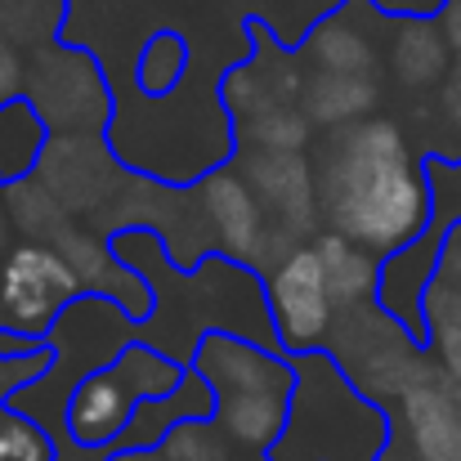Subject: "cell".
<instances>
[{
    "label": "cell",
    "mask_w": 461,
    "mask_h": 461,
    "mask_svg": "<svg viewBox=\"0 0 461 461\" xmlns=\"http://www.w3.org/2000/svg\"><path fill=\"white\" fill-rule=\"evenodd\" d=\"M313 157L322 229L390 260L421 242L435 224V184L426 149L408 126L376 113L322 135Z\"/></svg>",
    "instance_id": "cell-1"
},
{
    "label": "cell",
    "mask_w": 461,
    "mask_h": 461,
    "mask_svg": "<svg viewBox=\"0 0 461 461\" xmlns=\"http://www.w3.org/2000/svg\"><path fill=\"white\" fill-rule=\"evenodd\" d=\"M188 367L211 385V421L220 426V435L233 448L269 457L292 421V403L301 390L296 363L283 349L256 345L238 331H206L193 345Z\"/></svg>",
    "instance_id": "cell-2"
},
{
    "label": "cell",
    "mask_w": 461,
    "mask_h": 461,
    "mask_svg": "<svg viewBox=\"0 0 461 461\" xmlns=\"http://www.w3.org/2000/svg\"><path fill=\"white\" fill-rule=\"evenodd\" d=\"M256 36L251 59L233 63L220 81V104L229 113L233 149H265V153H309L313 122L305 113V68L296 50L269 36L265 23L247 18Z\"/></svg>",
    "instance_id": "cell-3"
},
{
    "label": "cell",
    "mask_w": 461,
    "mask_h": 461,
    "mask_svg": "<svg viewBox=\"0 0 461 461\" xmlns=\"http://www.w3.org/2000/svg\"><path fill=\"white\" fill-rule=\"evenodd\" d=\"M184 363L170 358L166 349L157 345H122L117 358L108 367H95L90 376H81L68 399H63V435L77 444V448H90V453H113L126 430H131V417L140 412V403H153V399H170L184 381Z\"/></svg>",
    "instance_id": "cell-4"
},
{
    "label": "cell",
    "mask_w": 461,
    "mask_h": 461,
    "mask_svg": "<svg viewBox=\"0 0 461 461\" xmlns=\"http://www.w3.org/2000/svg\"><path fill=\"white\" fill-rule=\"evenodd\" d=\"M327 358L340 367V376L354 385V394L376 408L394 403L435 363L430 349L403 322H394L376 301L336 313L331 336H327Z\"/></svg>",
    "instance_id": "cell-5"
},
{
    "label": "cell",
    "mask_w": 461,
    "mask_h": 461,
    "mask_svg": "<svg viewBox=\"0 0 461 461\" xmlns=\"http://www.w3.org/2000/svg\"><path fill=\"white\" fill-rule=\"evenodd\" d=\"M23 99L45 117L54 135H104L113 122V90L104 68L81 45H41L27 59Z\"/></svg>",
    "instance_id": "cell-6"
},
{
    "label": "cell",
    "mask_w": 461,
    "mask_h": 461,
    "mask_svg": "<svg viewBox=\"0 0 461 461\" xmlns=\"http://www.w3.org/2000/svg\"><path fill=\"white\" fill-rule=\"evenodd\" d=\"M193 197L202 211L211 256H220L247 274H265L292 251V242L278 238V229L269 224L265 206L256 202L251 184L238 175L233 161L202 170V179L193 184Z\"/></svg>",
    "instance_id": "cell-7"
},
{
    "label": "cell",
    "mask_w": 461,
    "mask_h": 461,
    "mask_svg": "<svg viewBox=\"0 0 461 461\" xmlns=\"http://www.w3.org/2000/svg\"><path fill=\"white\" fill-rule=\"evenodd\" d=\"M86 292L68 260L50 242H14L0 265V336L45 345L63 313L81 305Z\"/></svg>",
    "instance_id": "cell-8"
},
{
    "label": "cell",
    "mask_w": 461,
    "mask_h": 461,
    "mask_svg": "<svg viewBox=\"0 0 461 461\" xmlns=\"http://www.w3.org/2000/svg\"><path fill=\"white\" fill-rule=\"evenodd\" d=\"M385 412L376 461H461V381L430 363Z\"/></svg>",
    "instance_id": "cell-9"
},
{
    "label": "cell",
    "mask_w": 461,
    "mask_h": 461,
    "mask_svg": "<svg viewBox=\"0 0 461 461\" xmlns=\"http://www.w3.org/2000/svg\"><path fill=\"white\" fill-rule=\"evenodd\" d=\"M265 313H269V327H274V340L287 358H301V354H322L327 349V336H331V322H336V305H331V292H327V278H322V260L313 251V242L292 247L274 269H265Z\"/></svg>",
    "instance_id": "cell-10"
},
{
    "label": "cell",
    "mask_w": 461,
    "mask_h": 461,
    "mask_svg": "<svg viewBox=\"0 0 461 461\" xmlns=\"http://www.w3.org/2000/svg\"><path fill=\"white\" fill-rule=\"evenodd\" d=\"M238 175L251 184L256 202L265 206L269 224L278 229L283 242L301 247L322 233V211H318V179H313V157L309 153H265V149H233Z\"/></svg>",
    "instance_id": "cell-11"
},
{
    "label": "cell",
    "mask_w": 461,
    "mask_h": 461,
    "mask_svg": "<svg viewBox=\"0 0 461 461\" xmlns=\"http://www.w3.org/2000/svg\"><path fill=\"white\" fill-rule=\"evenodd\" d=\"M54 251L68 260V269L77 274L86 301H104L113 305L126 322H149L157 296L153 283L117 251V242L90 224V220H72L59 238H54Z\"/></svg>",
    "instance_id": "cell-12"
},
{
    "label": "cell",
    "mask_w": 461,
    "mask_h": 461,
    "mask_svg": "<svg viewBox=\"0 0 461 461\" xmlns=\"http://www.w3.org/2000/svg\"><path fill=\"white\" fill-rule=\"evenodd\" d=\"M36 179L68 206L72 220H104L131 175L99 135H54Z\"/></svg>",
    "instance_id": "cell-13"
},
{
    "label": "cell",
    "mask_w": 461,
    "mask_h": 461,
    "mask_svg": "<svg viewBox=\"0 0 461 461\" xmlns=\"http://www.w3.org/2000/svg\"><path fill=\"white\" fill-rule=\"evenodd\" d=\"M381 27H385V14H381L372 0H345L340 9L322 14V18L309 27L301 50H296V59H301L305 72L385 81Z\"/></svg>",
    "instance_id": "cell-14"
},
{
    "label": "cell",
    "mask_w": 461,
    "mask_h": 461,
    "mask_svg": "<svg viewBox=\"0 0 461 461\" xmlns=\"http://www.w3.org/2000/svg\"><path fill=\"white\" fill-rule=\"evenodd\" d=\"M381 59L385 77L403 95H435L453 68V50L444 41L439 18L430 14H385L381 27Z\"/></svg>",
    "instance_id": "cell-15"
},
{
    "label": "cell",
    "mask_w": 461,
    "mask_h": 461,
    "mask_svg": "<svg viewBox=\"0 0 461 461\" xmlns=\"http://www.w3.org/2000/svg\"><path fill=\"white\" fill-rule=\"evenodd\" d=\"M421 345L453 381H461V220L448 224L439 242V265L421 301Z\"/></svg>",
    "instance_id": "cell-16"
},
{
    "label": "cell",
    "mask_w": 461,
    "mask_h": 461,
    "mask_svg": "<svg viewBox=\"0 0 461 461\" xmlns=\"http://www.w3.org/2000/svg\"><path fill=\"white\" fill-rule=\"evenodd\" d=\"M381 99H385V81L305 72V113L318 135H331V131H345L363 117H376Z\"/></svg>",
    "instance_id": "cell-17"
},
{
    "label": "cell",
    "mask_w": 461,
    "mask_h": 461,
    "mask_svg": "<svg viewBox=\"0 0 461 461\" xmlns=\"http://www.w3.org/2000/svg\"><path fill=\"white\" fill-rule=\"evenodd\" d=\"M313 251L322 260V278H327V292H331V305L340 309H358L367 301H376V287H381V260L336 233H318L313 238Z\"/></svg>",
    "instance_id": "cell-18"
},
{
    "label": "cell",
    "mask_w": 461,
    "mask_h": 461,
    "mask_svg": "<svg viewBox=\"0 0 461 461\" xmlns=\"http://www.w3.org/2000/svg\"><path fill=\"white\" fill-rule=\"evenodd\" d=\"M50 140H54V131L45 126V117L27 99L0 104V188L36 175Z\"/></svg>",
    "instance_id": "cell-19"
},
{
    "label": "cell",
    "mask_w": 461,
    "mask_h": 461,
    "mask_svg": "<svg viewBox=\"0 0 461 461\" xmlns=\"http://www.w3.org/2000/svg\"><path fill=\"white\" fill-rule=\"evenodd\" d=\"M0 202H5V215H9L18 242H50V247H54V238L72 224L68 206H63L36 175L5 184V188H0Z\"/></svg>",
    "instance_id": "cell-20"
},
{
    "label": "cell",
    "mask_w": 461,
    "mask_h": 461,
    "mask_svg": "<svg viewBox=\"0 0 461 461\" xmlns=\"http://www.w3.org/2000/svg\"><path fill=\"white\" fill-rule=\"evenodd\" d=\"M188 68H193V50H188L184 32L157 27L153 36L140 45L135 86H140V95H149V99H166V95H175V90L184 86Z\"/></svg>",
    "instance_id": "cell-21"
},
{
    "label": "cell",
    "mask_w": 461,
    "mask_h": 461,
    "mask_svg": "<svg viewBox=\"0 0 461 461\" xmlns=\"http://www.w3.org/2000/svg\"><path fill=\"white\" fill-rule=\"evenodd\" d=\"M63 23V0H0V32L14 45H54Z\"/></svg>",
    "instance_id": "cell-22"
},
{
    "label": "cell",
    "mask_w": 461,
    "mask_h": 461,
    "mask_svg": "<svg viewBox=\"0 0 461 461\" xmlns=\"http://www.w3.org/2000/svg\"><path fill=\"white\" fill-rule=\"evenodd\" d=\"M229 439L220 435V426L211 417L202 421H179L170 426V435L157 444V453L166 461H229Z\"/></svg>",
    "instance_id": "cell-23"
},
{
    "label": "cell",
    "mask_w": 461,
    "mask_h": 461,
    "mask_svg": "<svg viewBox=\"0 0 461 461\" xmlns=\"http://www.w3.org/2000/svg\"><path fill=\"white\" fill-rule=\"evenodd\" d=\"M0 461H54L50 430L14 408H0Z\"/></svg>",
    "instance_id": "cell-24"
},
{
    "label": "cell",
    "mask_w": 461,
    "mask_h": 461,
    "mask_svg": "<svg viewBox=\"0 0 461 461\" xmlns=\"http://www.w3.org/2000/svg\"><path fill=\"white\" fill-rule=\"evenodd\" d=\"M23 90H27V54L0 32V104L23 99Z\"/></svg>",
    "instance_id": "cell-25"
},
{
    "label": "cell",
    "mask_w": 461,
    "mask_h": 461,
    "mask_svg": "<svg viewBox=\"0 0 461 461\" xmlns=\"http://www.w3.org/2000/svg\"><path fill=\"white\" fill-rule=\"evenodd\" d=\"M104 461H166L157 448H113Z\"/></svg>",
    "instance_id": "cell-26"
},
{
    "label": "cell",
    "mask_w": 461,
    "mask_h": 461,
    "mask_svg": "<svg viewBox=\"0 0 461 461\" xmlns=\"http://www.w3.org/2000/svg\"><path fill=\"white\" fill-rule=\"evenodd\" d=\"M18 242V233H14V224H9V215H5V202H0V265H5V256H9V247Z\"/></svg>",
    "instance_id": "cell-27"
},
{
    "label": "cell",
    "mask_w": 461,
    "mask_h": 461,
    "mask_svg": "<svg viewBox=\"0 0 461 461\" xmlns=\"http://www.w3.org/2000/svg\"><path fill=\"white\" fill-rule=\"evenodd\" d=\"M23 349H36V345H23L14 336H0V354H23Z\"/></svg>",
    "instance_id": "cell-28"
},
{
    "label": "cell",
    "mask_w": 461,
    "mask_h": 461,
    "mask_svg": "<svg viewBox=\"0 0 461 461\" xmlns=\"http://www.w3.org/2000/svg\"><path fill=\"white\" fill-rule=\"evenodd\" d=\"M251 461H274V457H251Z\"/></svg>",
    "instance_id": "cell-29"
}]
</instances>
